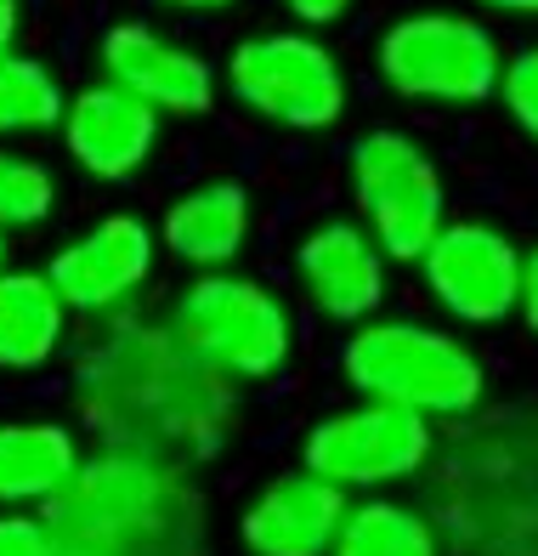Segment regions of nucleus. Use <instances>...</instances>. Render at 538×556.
<instances>
[{"instance_id":"1","label":"nucleus","mask_w":538,"mask_h":556,"mask_svg":"<svg viewBox=\"0 0 538 556\" xmlns=\"http://www.w3.org/2000/svg\"><path fill=\"white\" fill-rule=\"evenodd\" d=\"M176 528H193V494L137 454L80 466L51 511L57 556H165Z\"/></svg>"},{"instance_id":"2","label":"nucleus","mask_w":538,"mask_h":556,"mask_svg":"<svg viewBox=\"0 0 538 556\" xmlns=\"http://www.w3.org/2000/svg\"><path fill=\"white\" fill-rule=\"evenodd\" d=\"M341 369L363 397L397 403V409L420 420L471 415L482 392H488V369H482V358L465 341L431 330V324H402V318L357 324L341 352Z\"/></svg>"},{"instance_id":"3","label":"nucleus","mask_w":538,"mask_h":556,"mask_svg":"<svg viewBox=\"0 0 538 556\" xmlns=\"http://www.w3.org/2000/svg\"><path fill=\"white\" fill-rule=\"evenodd\" d=\"M170 336L221 381H267L290 364L295 324L267 285L233 273H204L176 295Z\"/></svg>"},{"instance_id":"4","label":"nucleus","mask_w":538,"mask_h":556,"mask_svg":"<svg viewBox=\"0 0 538 556\" xmlns=\"http://www.w3.org/2000/svg\"><path fill=\"white\" fill-rule=\"evenodd\" d=\"M380 80L408 103H448L471 109L499 97L504 52L488 23L459 12H408L374 46Z\"/></svg>"},{"instance_id":"5","label":"nucleus","mask_w":538,"mask_h":556,"mask_svg":"<svg viewBox=\"0 0 538 556\" xmlns=\"http://www.w3.org/2000/svg\"><path fill=\"white\" fill-rule=\"evenodd\" d=\"M351 193L369 239L392 262H425V250L448 227L443 170L402 131H369L351 142Z\"/></svg>"},{"instance_id":"6","label":"nucleus","mask_w":538,"mask_h":556,"mask_svg":"<svg viewBox=\"0 0 538 556\" xmlns=\"http://www.w3.org/2000/svg\"><path fill=\"white\" fill-rule=\"evenodd\" d=\"M227 86L249 114L284 131H329L346 114V74L335 52L300 29L239 40L227 52Z\"/></svg>"},{"instance_id":"7","label":"nucleus","mask_w":538,"mask_h":556,"mask_svg":"<svg viewBox=\"0 0 538 556\" xmlns=\"http://www.w3.org/2000/svg\"><path fill=\"white\" fill-rule=\"evenodd\" d=\"M425 460H431V420L397 409V403H374V397L323 415L300 443V471H312L335 489L402 483Z\"/></svg>"},{"instance_id":"8","label":"nucleus","mask_w":538,"mask_h":556,"mask_svg":"<svg viewBox=\"0 0 538 556\" xmlns=\"http://www.w3.org/2000/svg\"><path fill=\"white\" fill-rule=\"evenodd\" d=\"M420 267L437 307L459 324H504L522 307V250L488 222H448Z\"/></svg>"},{"instance_id":"9","label":"nucleus","mask_w":538,"mask_h":556,"mask_svg":"<svg viewBox=\"0 0 538 556\" xmlns=\"http://www.w3.org/2000/svg\"><path fill=\"white\" fill-rule=\"evenodd\" d=\"M153 273V227L131 211L102 216L86 227L74 244L51 256L46 278L57 285L68 313H108L119 301H131Z\"/></svg>"},{"instance_id":"10","label":"nucleus","mask_w":538,"mask_h":556,"mask_svg":"<svg viewBox=\"0 0 538 556\" xmlns=\"http://www.w3.org/2000/svg\"><path fill=\"white\" fill-rule=\"evenodd\" d=\"M102 74H108V86L131 91L153 114L193 119L216 103V68L193 46L165 40L148 23H114L102 35Z\"/></svg>"},{"instance_id":"11","label":"nucleus","mask_w":538,"mask_h":556,"mask_svg":"<svg viewBox=\"0 0 538 556\" xmlns=\"http://www.w3.org/2000/svg\"><path fill=\"white\" fill-rule=\"evenodd\" d=\"M346 489L312 471H284L244 505L239 540L249 556H329L346 528Z\"/></svg>"},{"instance_id":"12","label":"nucleus","mask_w":538,"mask_h":556,"mask_svg":"<svg viewBox=\"0 0 538 556\" xmlns=\"http://www.w3.org/2000/svg\"><path fill=\"white\" fill-rule=\"evenodd\" d=\"M300 290L312 295V307L335 324H369V313L386 301V256L369 239L363 222H318L295 250Z\"/></svg>"},{"instance_id":"13","label":"nucleus","mask_w":538,"mask_h":556,"mask_svg":"<svg viewBox=\"0 0 538 556\" xmlns=\"http://www.w3.org/2000/svg\"><path fill=\"white\" fill-rule=\"evenodd\" d=\"M63 142H68V160L80 165L97 182H125L137 176L159 142V114L148 103H137L131 91L119 86H86L68 97V114H63Z\"/></svg>"},{"instance_id":"14","label":"nucleus","mask_w":538,"mask_h":556,"mask_svg":"<svg viewBox=\"0 0 538 556\" xmlns=\"http://www.w3.org/2000/svg\"><path fill=\"white\" fill-rule=\"evenodd\" d=\"M244 239H249V193L244 182H227V176H210V182H193L188 193H176L159 222V244L176 262L204 273L233 262Z\"/></svg>"},{"instance_id":"15","label":"nucleus","mask_w":538,"mask_h":556,"mask_svg":"<svg viewBox=\"0 0 538 556\" xmlns=\"http://www.w3.org/2000/svg\"><path fill=\"white\" fill-rule=\"evenodd\" d=\"M80 477V443L57 420H0V505L57 500Z\"/></svg>"},{"instance_id":"16","label":"nucleus","mask_w":538,"mask_h":556,"mask_svg":"<svg viewBox=\"0 0 538 556\" xmlns=\"http://www.w3.org/2000/svg\"><path fill=\"white\" fill-rule=\"evenodd\" d=\"M68 307L57 285L35 267H7L0 273V369L29 375L51 364V352L63 346Z\"/></svg>"},{"instance_id":"17","label":"nucleus","mask_w":538,"mask_h":556,"mask_svg":"<svg viewBox=\"0 0 538 556\" xmlns=\"http://www.w3.org/2000/svg\"><path fill=\"white\" fill-rule=\"evenodd\" d=\"M329 556H437V528L397 500H363L346 511V528Z\"/></svg>"},{"instance_id":"18","label":"nucleus","mask_w":538,"mask_h":556,"mask_svg":"<svg viewBox=\"0 0 538 556\" xmlns=\"http://www.w3.org/2000/svg\"><path fill=\"white\" fill-rule=\"evenodd\" d=\"M68 114V91L57 86L40 58H7L0 63V137H23V131H51Z\"/></svg>"},{"instance_id":"19","label":"nucleus","mask_w":538,"mask_h":556,"mask_svg":"<svg viewBox=\"0 0 538 556\" xmlns=\"http://www.w3.org/2000/svg\"><path fill=\"white\" fill-rule=\"evenodd\" d=\"M51 211H57V182H51V170L29 154L0 148V233H7V227H40Z\"/></svg>"},{"instance_id":"20","label":"nucleus","mask_w":538,"mask_h":556,"mask_svg":"<svg viewBox=\"0 0 538 556\" xmlns=\"http://www.w3.org/2000/svg\"><path fill=\"white\" fill-rule=\"evenodd\" d=\"M499 97L510 119L522 125V131L538 142V46H527V52H516L504 63V80H499Z\"/></svg>"},{"instance_id":"21","label":"nucleus","mask_w":538,"mask_h":556,"mask_svg":"<svg viewBox=\"0 0 538 556\" xmlns=\"http://www.w3.org/2000/svg\"><path fill=\"white\" fill-rule=\"evenodd\" d=\"M0 556H57V534L40 517H0Z\"/></svg>"},{"instance_id":"22","label":"nucleus","mask_w":538,"mask_h":556,"mask_svg":"<svg viewBox=\"0 0 538 556\" xmlns=\"http://www.w3.org/2000/svg\"><path fill=\"white\" fill-rule=\"evenodd\" d=\"M522 324H527V330L538 336V244L527 250V256H522Z\"/></svg>"},{"instance_id":"23","label":"nucleus","mask_w":538,"mask_h":556,"mask_svg":"<svg viewBox=\"0 0 538 556\" xmlns=\"http://www.w3.org/2000/svg\"><path fill=\"white\" fill-rule=\"evenodd\" d=\"M284 7L300 17V23H312V29H323V23H335L351 0H284Z\"/></svg>"},{"instance_id":"24","label":"nucleus","mask_w":538,"mask_h":556,"mask_svg":"<svg viewBox=\"0 0 538 556\" xmlns=\"http://www.w3.org/2000/svg\"><path fill=\"white\" fill-rule=\"evenodd\" d=\"M17 23H23L17 0H0V63L17 58Z\"/></svg>"},{"instance_id":"25","label":"nucleus","mask_w":538,"mask_h":556,"mask_svg":"<svg viewBox=\"0 0 538 556\" xmlns=\"http://www.w3.org/2000/svg\"><path fill=\"white\" fill-rule=\"evenodd\" d=\"M170 12H216V7H233V0H159Z\"/></svg>"},{"instance_id":"26","label":"nucleus","mask_w":538,"mask_h":556,"mask_svg":"<svg viewBox=\"0 0 538 556\" xmlns=\"http://www.w3.org/2000/svg\"><path fill=\"white\" fill-rule=\"evenodd\" d=\"M494 12H522V17H538V0H482Z\"/></svg>"},{"instance_id":"27","label":"nucleus","mask_w":538,"mask_h":556,"mask_svg":"<svg viewBox=\"0 0 538 556\" xmlns=\"http://www.w3.org/2000/svg\"><path fill=\"white\" fill-rule=\"evenodd\" d=\"M0 273H7V233H0Z\"/></svg>"}]
</instances>
